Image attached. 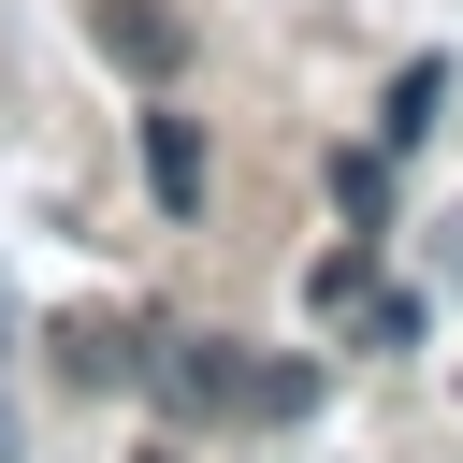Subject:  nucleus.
I'll return each mask as SVG.
<instances>
[{
	"label": "nucleus",
	"instance_id": "1",
	"mask_svg": "<svg viewBox=\"0 0 463 463\" xmlns=\"http://www.w3.org/2000/svg\"><path fill=\"white\" fill-rule=\"evenodd\" d=\"M159 391L203 405V420H217V405H246V420H304V405H318L304 362H246V347H217V333H174V347H159Z\"/></svg>",
	"mask_w": 463,
	"mask_h": 463
},
{
	"label": "nucleus",
	"instance_id": "2",
	"mask_svg": "<svg viewBox=\"0 0 463 463\" xmlns=\"http://www.w3.org/2000/svg\"><path fill=\"white\" fill-rule=\"evenodd\" d=\"M58 362H72L87 391H116V376H159V333H145V318H101V304H87V318L58 333Z\"/></svg>",
	"mask_w": 463,
	"mask_h": 463
},
{
	"label": "nucleus",
	"instance_id": "3",
	"mask_svg": "<svg viewBox=\"0 0 463 463\" xmlns=\"http://www.w3.org/2000/svg\"><path fill=\"white\" fill-rule=\"evenodd\" d=\"M145 188L159 217H203V116H145Z\"/></svg>",
	"mask_w": 463,
	"mask_h": 463
},
{
	"label": "nucleus",
	"instance_id": "4",
	"mask_svg": "<svg viewBox=\"0 0 463 463\" xmlns=\"http://www.w3.org/2000/svg\"><path fill=\"white\" fill-rule=\"evenodd\" d=\"M101 43H116L130 72H174V58H188V29H174V14H145V0H101Z\"/></svg>",
	"mask_w": 463,
	"mask_h": 463
},
{
	"label": "nucleus",
	"instance_id": "5",
	"mask_svg": "<svg viewBox=\"0 0 463 463\" xmlns=\"http://www.w3.org/2000/svg\"><path fill=\"white\" fill-rule=\"evenodd\" d=\"M434 101H449V58H405V72H391V116H376V145H420V130H434Z\"/></svg>",
	"mask_w": 463,
	"mask_h": 463
},
{
	"label": "nucleus",
	"instance_id": "6",
	"mask_svg": "<svg viewBox=\"0 0 463 463\" xmlns=\"http://www.w3.org/2000/svg\"><path fill=\"white\" fill-rule=\"evenodd\" d=\"M333 203H347V217H376V203H391V145H362V159H333Z\"/></svg>",
	"mask_w": 463,
	"mask_h": 463
},
{
	"label": "nucleus",
	"instance_id": "7",
	"mask_svg": "<svg viewBox=\"0 0 463 463\" xmlns=\"http://www.w3.org/2000/svg\"><path fill=\"white\" fill-rule=\"evenodd\" d=\"M304 289H318V318H347V304H362V289H376V260H362V246H333V260H318V275H304Z\"/></svg>",
	"mask_w": 463,
	"mask_h": 463
},
{
	"label": "nucleus",
	"instance_id": "8",
	"mask_svg": "<svg viewBox=\"0 0 463 463\" xmlns=\"http://www.w3.org/2000/svg\"><path fill=\"white\" fill-rule=\"evenodd\" d=\"M0 347H14V304H0ZM0 463H29V420H14V376H0Z\"/></svg>",
	"mask_w": 463,
	"mask_h": 463
},
{
	"label": "nucleus",
	"instance_id": "9",
	"mask_svg": "<svg viewBox=\"0 0 463 463\" xmlns=\"http://www.w3.org/2000/svg\"><path fill=\"white\" fill-rule=\"evenodd\" d=\"M449 260H463V217H449Z\"/></svg>",
	"mask_w": 463,
	"mask_h": 463
}]
</instances>
